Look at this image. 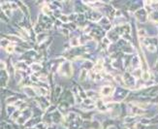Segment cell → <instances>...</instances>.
<instances>
[{"mask_svg":"<svg viewBox=\"0 0 158 129\" xmlns=\"http://www.w3.org/2000/svg\"><path fill=\"white\" fill-rule=\"evenodd\" d=\"M112 90H113V88L110 87H104L102 88V94L103 95H110V93L112 92Z\"/></svg>","mask_w":158,"mask_h":129,"instance_id":"cell-1","label":"cell"},{"mask_svg":"<svg viewBox=\"0 0 158 129\" xmlns=\"http://www.w3.org/2000/svg\"><path fill=\"white\" fill-rule=\"evenodd\" d=\"M142 78H143V80H145V81H148L149 78H150V75H149V73L148 71H146V72H143Z\"/></svg>","mask_w":158,"mask_h":129,"instance_id":"cell-2","label":"cell"},{"mask_svg":"<svg viewBox=\"0 0 158 129\" xmlns=\"http://www.w3.org/2000/svg\"><path fill=\"white\" fill-rule=\"evenodd\" d=\"M14 46H12V45H9V46H7L6 47V51L7 53H13L14 51Z\"/></svg>","mask_w":158,"mask_h":129,"instance_id":"cell-3","label":"cell"},{"mask_svg":"<svg viewBox=\"0 0 158 129\" xmlns=\"http://www.w3.org/2000/svg\"><path fill=\"white\" fill-rule=\"evenodd\" d=\"M146 48H148V50L149 51H156V48H155L154 45H148Z\"/></svg>","mask_w":158,"mask_h":129,"instance_id":"cell-4","label":"cell"},{"mask_svg":"<svg viewBox=\"0 0 158 129\" xmlns=\"http://www.w3.org/2000/svg\"><path fill=\"white\" fill-rule=\"evenodd\" d=\"M71 44H72V46H78L79 45V42H78L77 39H72Z\"/></svg>","mask_w":158,"mask_h":129,"instance_id":"cell-5","label":"cell"},{"mask_svg":"<svg viewBox=\"0 0 158 129\" xmlns=\"http://www.w3.org/2000/svg\"><path fill=\"white\" fill-rule=\"evenodd\" d=\"M155 69H156V71H158V60H157L156 64H155Z\"/></svg>","mask_w":158,"mask_h":129,"instance_id":"cell-6","label":"cell"}]
</instances>
